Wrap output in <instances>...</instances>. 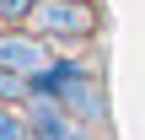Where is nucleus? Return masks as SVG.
<instances>
[{"mask_svg":"<svg viewBox=\"0 0 145 140\" xmlns=\"http://www.w3.org/2000/svg\"><path fill=\"white\" fill-rule=\"evenodd\" d=\"M27 97H54L75 119H86V124L102 119V81H97L91 65H75V59H54L43 76H32V92Z\"/></svg>","mask_w":145,"mask_h":140,"instance_id":"1","label":"nucleus"},{"mask_svg":"<svg viewBox=\"0 0 145 140\" xmlns=\"http://www.w3.org/2000/svg\"><path fill=\"white\" fill-rule=\"evenodd\" d=\"M32 27L48 32V38H91L97 11H91V0H43L32 11Z\"/></svg>","mask_w":145,"mask_h":140,"instance_id":"2","label":"nucleus"},{"mask_svg":"<svg viewBox=\"0 0 145 140\" xmlns=\"http://www.w3.org/2000/svg\"><path fill=\"white\" fill-rule=\"evenodd\" d=\"M27 135L32 140H86V119H75L54 97H27Z\"/></svg>","mask_w":145,"mask_h":140,"instance_id":"3","label":"nucleus"},{"mask_svg":"<svg viewBox=\"0 0 145 140\" xmlns=\"http://www.w3.org/2000/svg\"><path fill=\"white\" fill-rule=\"evenodd\" d=\"M54 65V54H48V43L38 38V32H0V70L5 76H43Z\"/></svg>","mask_w":145,"mask_h":140,"instance_id":"4","label":"nucleus"},{"mask_svg":"<svg viewBox=\"0 0 145 140\" xmlns=\"http://www.w3.org/2000/svg\"><path fill=\"white\" fill-rule=\"evenodd\" d=\"M0 140H32V135H27V108L0 103Z\"/></svg>","mask_w":145,"mask_h":140,"instance_id":"5","label":"nucleus"}]
</instances>
